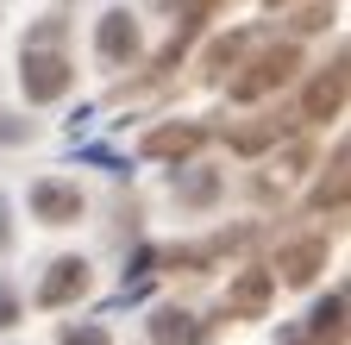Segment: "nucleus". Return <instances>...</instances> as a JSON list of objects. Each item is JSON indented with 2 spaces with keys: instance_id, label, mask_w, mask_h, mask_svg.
Segmentation results:
<instances>
[{
  "instance_id": "nucleus-1",
  "label": "nucleus",
  "mask_w": 351,
  "mask_h": 345,
  "mask_svg": "<svg viewBox=\"0 0 351 345\" xmlns=\"http://www.w3.org/2000/svg\"><path fill=\"white\" fill-rule=\"evenodd\" d=\"M295 63H301V57H295V45H276V51H263V57H257V63H251V69L232 82V95H239V101H257L263 88H282V82L295 75Z\"/></svg>"
},
{
  "instance_id": "nucleus-2",
  "label": "nucleus",
  "mask_w": 351,
  "mask_h": 345,
  "mask_svg": "<svg viewBox=\"0 0 351 345\" xmlns=\"http://www.w3.org/2000/svg\"><path fill=\"white\" fill-rule=\"evenodd\" d=\"M19 82H25V101H57L69 82H75V69H69L63 57H51V51H25Z\"/></svg>"
},
{
  "instance_id": "nucleus-3",
  "label": "nucleus",
  "mask_w": 351,
  "mask_h": 345,
  "mask_svg": "<svg viewBox=\"0 0 351 345\" xmlns=\"http://www.w3.org/2000/svg\"><path fill=\"white\" fill-rule=\"evenodd\" d=\"M32 213L44 226H69L75 213H82V195L63 189V182H32Z\"/></svg>"
},
{
  "instance_id": "nucleus-4",
  "label": "nucleus",
  "mask_w": 351,
  "mask_h": 345,
  "mask_svg": "<svg viewBox=\"0 0 351 345\" xmlns=\"http://www.w3.org/2000/svg\"><path fill=\"white\" fill-rule=\"evenodd\" d=\"M82 289H88V264L82 257H57L51 276H44V289H38V301L44 308H63V301H75Z\"/></svg>"
},
{
  "instance_id": "nucleus-5",
  "label": "nucleus",
  "mask_w": 351,
  "mask_h": 345,
  "mask_svg": "<svg viewBox=\"0 0 351 345\" xmlns=\"http://www.w3.org/2000/svg\"><path fill=\"white\" fill-rule=\"evenodd\" d=\"M339 107H345V63H332L314 88H307V119H339Z\"/></svg>"
},
{
  "instance_id": "nucleus-6",
  "label": "nucleus",
  "mask_w": 351,
  "mask_h": 345,
  "mask_svg": "<svg viewBox=\"0 0 351 345\" xmlns=\"http://www.w3.org/2000/svg\"><path fill=\"white\" fill-rule=\"evenodd\" d=\"M263 301H270V270H245L232 289H226V314H263Z\"/></svg>"
},
{
  "instance_id": "nucleus-7",
  "label": "nucleus",
  "mask_w": 351,
  "mask_h": 345,
  "mask_svg": "<svg viewBox=\"0 0 351 345\" xmlns=\"http://www.w3.org/2000/svg\"><path fill=\"white\" fill-rule=\"evenodd\" d=\"M326 264V239H307V245H289V251H276V270L289 276V283H314V270Z\"/></svg>"
},
{
  "instance_id": "nucleus-8",
  "label": "nucleus",
  "mask_w": 351,
  "mask_h": 345,
  "mask_svg": "<svg viewBox=\"0 0 351 345\" xmlns=\"http://www.w3.org/2000/svg\"><path fill=\"white\" fill-rule=\"evenodd\" d=\"M151 345H201V320L182 314V308H163L151 320Z\"/></svg>"
},
{
  "instance_id": "nucleus-9",
  "label": "nucleus",
  "mask_w": 351,
  "mask_h": 345,
  "mask_svg": "<svg viewBox=\"0 0 351 345\" xmlns=\"http://www.w3.org/2000/svg\"><path fill=\"white\" fill-rule=\"evenodd\" d=\"M132 51H138V25H132L125 13H107L101 19V57L107 63H125Z\"/></svg>"
},
{
  "instance_id": "nucleus-10",
  "label": "nucleus",
  "mask_w": 351,
  "mask_h": 345,
  "mask_svg": "<svg viewBox=\"0 0 351 345\" xmlns=\"http://www.w3.org/2000/svg\"><path fill=\"white\" fill-rule=\"evenodd\" d=\"M195 145H201V126H157V132L145 139L151 157H189Z\"/></svg>"
},
{
  "instance_id": "nucleus-11",
  "label": "nucleus",
  "mask_w": 351,
  "mask_h": 345,
  "mask_svg": "<svg viewBox=\"0 0 351 345\" xmlns=\"http://www.w3.org/2000/svg\"><path fill=\"white\" fill-rule=\"evenodd\" d=\"M339 333H345V295H326L320 308H314V339H320V345H332Z\"/></svg>"
},
{
  "instance_id": "nucleus-12",
  "label": "nucleus",
  "mask_w": 351,
  "mask_h": 345,
  "mask_svg": "<svg viewBox=\"0 0 351 345\" xmlns=\"http://www.w3.org/2000/svg\"><path fill=\"white\" fill-rule=\"evenodd\" d=\"M63 345H113V339H107L101 326H69V333H63Z\"/></svg>"
},
{
  "instance_id": "nucleus-13",
  "label": "nucleus",
  "mask_w": 351,
  "mask_h": 345,
  "mask_svg": "<svg viewBox=\"0 0 351 345\" xmlns=\"http://www.w3.org/2000/svg\"><path fill=\"white\" fill-rule=\"evenodd\" d=\"M0 245H7V207H0Z\"/></svg>"
}]
</instances>
